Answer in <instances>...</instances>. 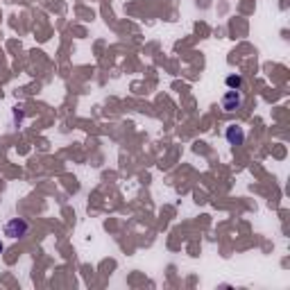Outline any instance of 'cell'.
Instances as JSON below:
<instances>
[{
  "mask_svg": "<svg viewBox=\"0 0 290 290\" xmlns=\"http://www.w3.org/2000/svg\"><path fill=\"white\" fill-rule=\"evenodd\" d=\"M27 231H30V222L25 218H9L5 222V236H9V238H23V236H27Z\"/></svg>",
  "mask_w": 290,
  "mask_h": 290,
  "instance_id": "6da1fadb",
  "label": "cell"
},
{
  "mask_svg": "<svg viewBox=\"0 0 290 290\" xmlns=\"http://www.w3.org/2000/svg\"><path fill=\"white\" fill-rule=\"evenodd\" d=\"M243 107V93H240V89H229L225 95H222V109L225 111H238Z\"/></svg>",
  "mask_w": 290,
  "mask_h": 290,
  "instance_id": "7a4b0ae2",
  "label": "cell"
},
{
  "mask_svg": "<svg viewBox=\"0 0 290 290\" xmlns=\"http://www.w3.org/2000/svg\"><path fill=\"white\" fill-rule=\"evenodd\" d=\"M225 136H227V143H229V145H243V141H245V129L240 127V125H229V127H227V132H225Z\"/></svg>",
  "mask_w": 290,
  "mask_h": 290,
  "instance_id": "3957f363",
  "label": "cell"
},
{
  "mask_svg": "<svg viewBox=\"0 0 290 290\" xmlns=\"http://www.w3.org/2000/svg\"><path fill=\"white\" fill-rule=\"evenodd\" d=\"M227 86H229V89H240V86H243V77L240 75H227Z\"/></svg>",
  "mask_w": 290,
  "mask_h": 290,
  "instance_id": "277c9868",
  "label": "cell"
},
{
  "mask_svg": "<svg viewBox=\"0 0 290 290\" xmlns=\"http://www.w3.org/2000/svg\"><path fill=\"white\" fill-rule=\"evenodd\" d=\"M3 249H5V245H3V243H0V252H3Z\"/></svg>",
  "mask_w": 290,
  "mask_h": 290,
  "instance_id": "5b68a950",
  "label": "cell"
}]
</instances>
